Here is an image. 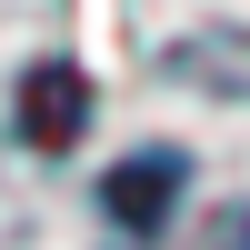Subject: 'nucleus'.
Instances as JSON below:
<instances>
[{"label": "nucleus", "mask_w": 250, "mask_h": 250, "mask_svg": "<svg viewBox=\"0 0 250 250\" xmlns=\"http://www.w3.org/2000/svg\"><path fill=\"white\" fill-rule=\"evenodd\" d=\"M170 190H180V160H170V150H140L130 170H110V190H100V200H110V220H120V230H160Z\"/></svg>", "instance_id": "f03ea898"}, {"label": "nucleus", "mask_w": 250, "mask_h": 250, "mask_svg": "<svg viewBox=\"0 0 250 250\" xmlns=\"http://www.w3.org/2000/svg\"><path fill=\"white\" fill-rule=\"evenodd\" d=\"M80 130H90V80H80L70 60H40V70L20 80V140H30V150H70Z\"/></svg>", "instance_id": "f257e3e1"}]
</instances>
